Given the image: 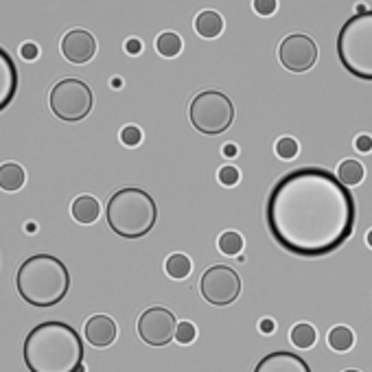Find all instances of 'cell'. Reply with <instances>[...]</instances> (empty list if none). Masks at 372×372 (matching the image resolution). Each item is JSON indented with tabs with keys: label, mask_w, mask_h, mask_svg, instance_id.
<instances>
[{
	"label": "cell",
	"mask_w": 372,
	"mask_h": 372,
	"mask_svg": "<svg viewBox=\"0 0 372 372\" xmlns=\"http://www.w3.org/2000/svg\"><path fill=\"white\" fill-rule=\"evenodd\" d=\"M278 59L291 73H306L318 61V44L304 34H291L278 44Z\"/></svg>",
	"instance_id": "30bf717a"
},
{
	"label": "cell",
	"mask_w": 372,
	"mask_h": 372,
	"mask_svg": "<svg viewBox=\"0 0 372 372\" xmlns=\"http://www.w3.org/2000/svg\"><path fill=\"white\" fill-rule=\"evenodd\" d=\"M70 213H73L75 221L88 225V223H94L96 219H99L101 204H99V200L92 198V195H79L73 202V206H70Z\"/></svg>",
	"instance_id": "9a60e30c"
},
{
	"label": "cell",
	"mask_w": 372,
	"mask_h": 372,
	"mask_svg": "<svg viewBox=\"0 0 372 372\" xmlns=\"http://www.w3.org/2000/svg\"><path fill=\"white\" fill-rule=\"evenodd\" d=\"M188 119L200 134L219 136L232 125L235 105L228 94L219 90H204L193 96L188 105Z\"/></svg>",
	"instance_id": "8992f818"
},
{
	"label": "cell",
	"mask_w": 372,
	"mask_h": 372,
	"mask_svg": "<svg viewBox=\"0 0 372 372\" xmlns=\"http://www.w3.org/2000/svg\"><path fill=\"white\" fill-rule=\"evenodd\" d=\"M27 232H36V223H27Z\"/></svg>",
	"instance_id": "e575fe53"
},
{
	"label": "cell",
	"mask_w": 372,
	"mask_h": 372,
	"mask_svg": "<svg viewBox=\"0 0 372 372\" xmlns=\"http://www.w3.org/2000/svg\"><path fill=\"white\" fill-rule=\"evenodd\" d=\"M195 31L206 38V40H213L217 38L221 31H223V20L217 11H202L198 18H195Z\"/></svg>",
	"instance_id": "2e32d148"
},
{
	"label": "cell",
	"mask_w": 372,
	"mask_h": 372,
	"mask_svg": "<svg viewBox=\"0 0 372 372\" xmlns=\"http://www.w3.org/2000/svg\"><path fill=\"white\" fill-rule=\"evenodd\" d=\"M366 244H368V248H372V230H368V235H366Z\"/></svg>",
	"instance_id": "836d02e7"
},
{
	"label": "cell",
	"mask_w": 372,
	"mask_h": 372,
	"mask_svg": "<svg viewBox=\"0 0 372 372\" xmlns=\"http://www.w3.org/2000/svg\"><path fill=\"white\" fill-rule=\"evenodd\" d=\"M125 51H127L129 55H138V53L142 51V44H140V40H136V38L127 40V42H125Z\"/></svg>",
	"instance_id": "1f68e13d"
},
{
	"label": "cell",
	"mask_w": 372,
	"mask_h": 372,
	"mask_svg": "<svg viewBox=\"0 0 372 372\" xmlns=\"http://www.w3.org/2000/svg\"><path fill=\"white\" fill-rule=\"evenodd\" d=\"M156 48H158V53L163 57H175V55H180V51H182V38L177 34L167 31V34L158 36Z\"/></svg>",
	"instance_id": "7402d4cb"
},
{
	"label": "cell",
	"mask_w": 372,
	"mask_h": 372,
	"mask_svg": "<svg viewBox=\"0 0 372 372\" xmlns=\"http://www.w3.org/2000/svg\"><path fill=\"white\" fill-rule=\"evenodd\" d=\"M258 329H261L263 335H271L274 329H276V322H274L271 318H263L261 322H258Z\"/></svg>",
	"instance_id": "4dcf8cb0"
},
{
	"label": "cell",
	"mask_w": 372,
	"mask_h": 372,
	"mask_svg": "<svg viewBox=\"0 0 372 372\" xmlns=\"http://www.w3.org/2000/svg\"><path fill=\"white\" fill-rule=\"evenodd\" d=\"M61 53L70 64H88L96 53V40L86 29H70L61 40Z\"/></svg>",
	"instance_id": "8fae6325"
},
{
	"label": "cell",
	"mask_w": 372,
	"mask_h": 372,
	"mask_svg": "<svg viewBox=\"0 0 372 372\" xmlns=\"http://www.w3.org/2000/svg\"><path fill=\"white\" fill-rule=\"evenodd\" d=\"M191 258L186 254H180V252H175L167 258V263H165V269L169 274V278L173 281H182L186 278L188 274H191Z\"/></svg>",
	"instance_id": "d6986e66"
},
{
	"label": "cell",
	"mask_w": 372,
	"mask_h": 372,
	"mask_svg": "<svg viewBox=\"0 0 372 372\" xmlns=\"http://www.w3.org/2000/svg\"><path fill=\"white\" fill-rule=\"evenodd\" d=\"M342 372H362V370H352V368H348V370H342Z\"/></svg>",
	"instance_id": "d590c367"
},
{
	"label": "cell",
	"mask_w": 372,
	"mask_h": 372,
	"mask_svg": "<svg viewBox=\"0 0 372 372\" xmlns=\"http://www.w3.org/2000/svg\"><path fill=\"white\" fill-rule=\"evenodd\" d=\"M355 344V335L348 327H335L329 331V346L335 352H346Z\"/></svg>",
	"instance_id": "44dd1931"
},
{
	"label": "cell",
	"mask_w": 372,
	"mask_h": 372,
	"mask_svg": "<svg viewBox=\"0 0 372 372\" xmlns=\"http://www.w3.org/2000/svg\"><path fill=\"white\" fill-rule=\"evenodd\" d=\"M276 0H254V11L258 15H271L276 11Z\"/></svg>",
	"instance_id": "83f0119b"
},
{
	"label": "cell",
	"mask_w": 372,
	"mask_h": 372,
	"mask_svg": "<svg viewBox=\"0 0 372 372\" xmlns=\"http://www.w3.org/2000/svg\"><path fill=\"white\" fill-rule=\"evenodd\" d=\"M117 333H119L117 322L112 320L110 315H92L86 322V329H84L86 339H88L92 346H96V348L110 346L117 339Z\"/></svg>",
	"instance_id": "5bb4252c"
},
{
	"label": "cell",
	"mask_w": 372,
	"mask_h": 372,
	"mask_svg": "<svg viewBox=\"0 0 372 372\" xmlns=\"http://www.w3.org/2000/svg\"><path fill=\"white\" fill-rule=\"evenodd\" d=\"M105 217L110 230L123 239H140L154 230L158 206L147 191L127 186L110 198Z\"/></svg>",
	"instance_id": "277c9868"
},
{
	"label": "cell",
	"mask_w": 372,
	"mask_h": 372,
	"mask_svg": "<svg viewBox=\"0 0 372 372\" xmlns=\"http://www.w3.org/2000/svg\"><path fill=\"white\" fill-rule=\"evenodd\" d=\"M355 147H357V151H362V154H370L372 151V136H368V134L357 136V140H355Z\"/></svg>",
	"instance_id": "f546056e"
},
{
	"label": "cell",
	"mask_w": 372,
	"mask_h": 372,
	"mask_svg": "<svg viewBox=\"0 0 372 372\" xmlns=\"http://www.w3.org/2000/svg\"><path fill=\"white\" fill-rule=\"evenodd\" d=\"M237 154H239V149H237V144H232V142H228V144L223 147V156H225V158H235Z\"/></svg>",
	"instance_id": "d6a6232c"
},
{
	"label": "cell",
	"mask_w": 372,
	"mask_h": 372,
	"mask_svg": "<svg viewBox=\"0 0 372 372\" xmlns=\"http://www.w3.org/2000/svg\"><path fill=\"white\" fill-rule=\"evenodd\" d=\"M254 372H311V368L296 352L274 350L256 364Z\"/></svg>",
	"instance_id": "7c38bea8"
},
{
	"label": "cell",
	"mask_w": 372,
	"mask_h": 372,
	"mask_svg": "<svg viewBox=\"0 0 372 372\" xmlns=\"http://www.w3.org/2000/svg\"><path fill=\"white\" fill-rule=\"evenodd\" d=\"M200 294L208 304L228 306L241 294V276L230 265H210L202 274Z\"/></svg>",
	"instance_id": "ba28073f"
},
{
	"label": "cell",
	"mask_w": 372,
	"mask_h": 372,
	"mask_svg": "<svg viewBox=\"0 0 372 372\" xmlns=\"http://www.w3.org/2000/svg\"><path fill=\"white\" fill-rule=\"evenodd\" d=\"M175 315L165 306H149L138 318V337L154 348L167 346L171 339H175Z\"/></svg>",
	"instance_id": "9c48e42d"
},
{
	"label": "cell",
	"mask_w": 372,
	"mask_h": 372,
	"mask_svg": "<svg viewBox=\"0 0 372 372\" xmlns=\"http://www.w3.org/2000/svg\"><path fill=\"white\" fill-rule=\"evenodd\" d=\"M337 57L362 82H372V9L344 22L337 36Z\"/></svg>",
	"instance_id": "5b68a950"
},
{
	"label": "cell",
	"mask_w": 372,
	"mask_h": 372,
	"mask_svg": "<svg viewBox=\"0 0 372 372\" xmlns=\"http://www.w3.org/2000/svg\"><path fill=\"white\" fill-rule=\"evenodd\" d=\"M24 184V169L15 163H5L0 167V188L13 193V191H20Z\"/></svg>",
	"instance_id": "e0dca14e"
},
{
	"label": "cell",
	"mask_w": 372,
	"mask_h": 372,
	"mask_svg": "<svg viewBox=\"0 0 372 372\" xmlns=\"http://www.w3.org/2000/svg\"><path fill=\"white\" fill-rule=\"evenodd\" d=\"M198 337V329L193 322H177V329H175V339L180 344H191L195 342Z\"/></svg>",
	"instance_id": "d4e9b609"
},
{
	"label": "cell",
	"mask_w": 372,
	"mask_h": 372,
	"mask_svg": "<svg viewBox=\"0 0 372 372\" xmlns=\"http://www.w3.org/2000/svg\"><path fill=\"white\" fill-rule=\"evenodd\" d=\"M84 342L66 322H42L24 339V364L29 372H86Z\"/></svg>",
	"instance_id": "7a4b0ae2"
},
{
	"label": "cell",
	"mask_w": 372,
	"mask_h": 372,
	"mask_svg": "<svg viewBox=\"0 0 372 372\" xmlns=\"http://www.w3.org/2000/svg\"><path fill=\"white\" fill-rule=\"evenodd\" d=\"M219 182L223 184V186H235L237 182H239V169L237 167H232V165H225V167H221L219 169Z\"/></svg>",
	"instance_id": "4316f807"
},
{
	"label": "cell",
	"mask_w": 372,
	"mask_h": 372,
	"mask_svg": "<svg viewBox=\"0 0 372 372\" xmlns=\"http://www.w3.org/2000/svg\"><path fill=\"white\" fill-rule=\"evenodd\" d=\"M20 55H22V59H27V61L38 59L40 48H38V44H34V42H24V44L20 46Z\"/></svg>",
	"instance_id": "f1b7e54d"
},
{
	"label": "cell",
	"mask_w": 372,
	"mask_h": 372,
	"mask_svg": "<svg viewBox=\"0 0 372 372\" xmlns=\"http://www.w3.org/2000/svg\"><path fill=\"white\" fill-rule=\"evenodd\" d=\"M315 339H318L315 329L311 325H306V322H300V325H296L294 329H291V344L300 350L311 348L315 344Z\"/></svg>",
	"instance_id": "ffe728a7"
},
{
	"label": "cell",
	"mask_w": 372,
	"mask_h": 372,
	"mask_svg": "<svg viewBox=\"0 0 372 372\" xmlns=\"http://www.w3.org/2000/svg\"><path fill=\"white\" fill-rule=\"evenodd\" d=\"M357 219L352 193L335 173L300 167L269 191L265 221L274 241L302 258L335 252L350 239Z\"/></svg>",
	"instance_id": "6da1fadb"
},
{
	"label": "cell",
	"mask_w": 372,
	"mask_h": 372,
	"mask_svg": "<svg viewBox=\"0 0 372 372\" xmlns=\"http://www.w3.org/2000/svg\"><path fill=\"white\" fill-rule=\"evenodd\" d=\"M15 289L24 302L34 306H53L66 298L70 289V274L53 254H34L18 267Z\"/></svg>",
	"instance_id": "3957f363"
},
{
	"label": "cell",
	"mask_w": 372,
	"mask_h": 372,
	"mask_svg": "<svg viewBox=\"0 0 372 372\" xmlns=\"http://www.w3.org/2000/svg\"><path fill=\"white\" fill-rule=\"evenodd\" d=\"M15 92H18V68L13 57L0 46V112L11 105Z\"/></svg>",
	"instance_id": "4fadbf2b"
},
{
	"label": "cell",
	"mask_w": 372,
	"mask_h": 372,
	"mask_svg": "<svg viewBox=\"0 0 372 372\" xmlns=\"http://www.w3.org/2000/svg\"><path fill=\"white\" fill-rule=\"evenodd\" d=\"M364 175H366V171H364V167H362L359 160H344V163L339 165V169H337L339 182L346 184V186H357V184H362Z\"/></svg>",
	"instance_id": "ac0fdd59"
},
{
	"label": "cell",
	"mask_w": 372,
	"mask_h": 372,
	"mask_svg": "<svg viewBox=\"0 0 372 372\" xmlns=\"http://www.w3.org/2000/svg\"><path fill=\"white\" fill-rule=\"evenodd\" d=\"M298 151H300V144L294 138H289V136L278 138V142H276V156L281 160H294L298 156Z\"/></svg>",
	"instance_id": "cb8c5ba5"
},
{
	"label": "cell",
	"mask_w": 372,
	"mask_h": 372,
	"mask_svg": "<svg viewBox=\"0 0 372 372\" xmlns=\"http://www.w3.org/2000/svg\"><path fill=\"white\" fill-rule=\"evenodd\" d=\"M48 103H51L53 114L59 121L66 123H79L84 121L94 103L92 90L86 82L82 79H61L57 82L51 90V96H48Z\"/></svg>",
	"instance_id": "52a82bcc"
},
{
	"label": "cell",
	"mask_w": 372,
	"mask_h": 372,
	"mask_svg": "<svg viewBox=\"0 0 372 372\" xmlns=\"http://www.w3.org/2000/svg\"><path fill=\"white\" fill-rule=\"evenodd\" d=\"M140 140H142V132L136 125H125L121 129V142L125 147H136V144H140Z\"/></svg>",
	"instance_id": "484cf974"
},
{
	"label": "cell",
	"mask_w": 372,
	"mask_h": 372,
	"mask_svg": "<svg viewBox=\"0 0 372 372\" xmlns=\"http://www.w3.org/2000/svg\"><path fill=\"white\" fill-rule=\"evenodd\" d=\"M219 250L225 256H237L241 250H244V237H241L237 230H225L219 237Z\"/></svg>",
	"instance_id": "603a6c76"
}]
</instances>
